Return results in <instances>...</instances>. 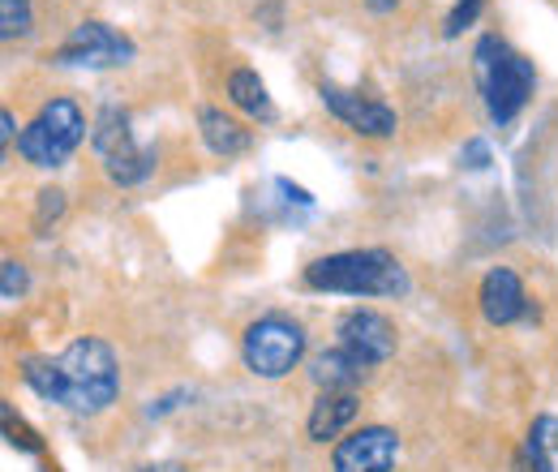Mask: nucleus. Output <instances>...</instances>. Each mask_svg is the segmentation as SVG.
I'll return each mask as SVG.
<instances>
[{
    "label": "nucleus",
    "instance_id": "8",
    "mask_svg": "<svg viewBox=\"0 0 558 472\" xmlns=\"http://www.w3.org/2000/svg\"><path fill=\"white\" fill-rule=\"evenodd\" d=\"M400 456V438L387 425H365L349 438L336 443L331 451V472H391Z\"/></svg>",
    "mask_w": 558,
    "mask_h": 472
},
{
    "label": "nucleus",
    "instance_id": "18",
    "mask_svg": "<svg viewBox=\"0 0 558 472\" xmlns=\"http://www.w3.org/2000/svg\"><path fill=\"white\" fill-rule=\"evenodd\" d=\"M486 9V0H456V9H451V17H447V35L456 39L464 26H473L477 22V13Z\"/></svg>",
    "mask_w": 558,
    "mask_h": 472
},
{
    "label": "nucleus",
    "instance_id": "9",
    "mask_svg": "<svg viewBox=\"0 0 558 472\" xmlns=\"http://www.w3.org/2000/svg\"><path fill=\"white\" fill-rule=\"evenodd\" d=\"M323 104L349 125L352 134H361V137L396 134V112H391L387 104H378V99H365V95H356V90H344V86L323 82Z\"/></svg>",
    "mask_w": 558,
    "mask_h": 472
},
{
    "label": "nucleus",
    "instance_id": "13",
    "mask_svg": "<svg viewBox=\"0 0 558 472\" xmlns=\"http://www.w3.org/2000/svg\"><path fill=\"white\" fill-rule=\"evenodd\" d=\"M356 412H361V400H356L352 391H323L314 412H310V421H305V434H310L314 443L340 438L352 421H356Z\"/></svg>",
    "mask_w": 558,
    "mask_h": 472
},
{
    "label": "nucleus",
    "instance_id": "1",
    "mask_svg": "<svg viewBox=\"0 0 558 472\" xmlns=\"http://www.w3.org/2000/svg\"><path fill=\"white\" fill-rule=\"evenodd\" d=\"M22 378L35 396L70 408L77 416L104 412L121 391L117 352L104 339H73L61 356H26Z\"/></svg>",
    "mask_w": 558,
    "mask_h": 472
},
{
    "label": "nucleus",
    "instance_id": "14",
    "mask_svg": "<svg viewBox=\"0 0 558 472\" xmlns=\"http://www.w3.org/2000/svg\"><path fill=\"white\" fill-rule=\"evenodd\" d=\"M520 472H558V416H537L524 438Z\"/></svg>",
    "mask_w": 558,
    "mask_h": 472
},
{
    "label": "nucleus",
    "instance_id": "23",
    "mask_svg": "<svg viewBox=\"0 0 558 472\" xmlns=\"http://www.w3.org/2000/svg\"><path fill=\"white\" fill-rule=\"evenodd\" d=\"M0 137H4V146L13 142V112H0Z\"/></svg>",
    "mask_w": 558,
    "mask_h": 472
},
{
    "label": "nucleus",
    "instance_id": "21",
    "mask_svg": "<svg viewBox=\"0 0 558 472\" xmlns=\"http://www.w3.org/2000/svg\"><path fill=\"white\" fill-rule=\"evenodd\" d=\"M4 429H9V434H13V438H9V443H17V447H26V451H39V443H35V438H31V434H26V425H22V421H17V425H13V412H9V408H4Z\"/></svg>",
    "mask_w": 558,
    "mask_h": 472
},
{
    "label": "nucleus",
    "instance_id": "7",
    "mask_svg": "<svg viewBox=\"0 0 558 472\" xmlns=\"http://www.w3.org/2000/svg\"><path fill=\"white\" fill-rule=\"evenodd\" d=\"M134 61V44L112 31L108 22H82L70 39L57 52V65H86V69H108Z\"/></svg>",
    "mask_w": 558,
    "mask_h": 472
},
{
    "label": "nucleus",
    "instance_id": "19",
    "mask_svg": "<svg viewBox=\"0 0 558 472\" xmlns=\"http://www.w3.org/2000/svg\"><path fill=\"white\" fill-rule=\"evenodd\" d=\"M0 292H4V301H17L26 292V267L22 263L4 258V283H0Z\"/></svg>",
    "mask_w": 558,
    "mask_h": 472
},
{
    "label": "nucleus",
    "instance_id": "3",
    "mask_svg": "<svg viewBox=\"0 0 558 472\" xmlns=\"http://www.w3.org/2000/svg\"><path fill=\"white\" fill-rule=\"evenodd\" d=\"M477 61V82H482V95H486L489 117L498 125H511L520 117V108L529 104L533 86H537V73H533V61H524L520 52H511L498 35H486L473 52Z\"/></svg>",
    "mask_w": 558,
    "mask_h": 472
},
{
    "label": "nucleus",
    "instance_id": "4",
    "mask_svg": "<svg viewBox=\"0 0 558 472\" xmlns=\"http://www.w3.org/2000/svg\"><path fill=\"white\" fill-rule=\"evenodd\" d=\"M86 137V117L73 99H52L39 108V117L17 134V150L35 168H61Z\"/></svg>",
    "mask_w": 558,
    "mask_h": 472
},
{
    "label": "nucleus",
    "instance_id": "11",
    "mask_svg": "<svg viewBox=\"0 0 558 472\" xmlns=\"http://www.w3.org/2000/svg\"><path fill=\"white\" fill-rule=\"evenodd\" d=\"M369 361L365 356H356L352 348H327V352H318L314 361H310V378L323 387V391H352L356 383H365L369 378Z\"/></svg>",
    "mask_w": 558,
    "mask_h": 472
},
{
    "label": "nucleus",
    "instance_id": "2",
    "mask_svg": "<svg viewBox=\"0 0 558 472\" xmlns=\"http://www.w3.org/2000/svg\"><path fill=\"white\" fill-rule=\"evenodd\" d=\"M305 283L314 292H344V296H404L409 292V275L387 250L327 254L305 267Z\"/></svg>",
    "mask_w": 558,
    "mask_h": 472
},
{
    "label": "nucleus",
    "instance_id": "17",
    "mask_svg": "<svg viewBox=\"0 0 558 472\" xmlns=\"http://www.w3.org/2000/svg\"><path fill=\"white\" fill-rule=\"evenodd\" d=\"M31 31V4L26 0H0V35H26Z\"/></svg>",
    "mask_w": 558,
    "mask_h": 472
},
{
    "label": "nucleus",
    "instance_id": "5",
    "mask_svg": "<svg viewBox=\"0 0 558 472\" xmlns=\"http://www.w3.org/2000/svg\"><path fill=\"white\" fill-rule=\"evenodd\" d=\"M90 142H95V155L104 164V172L117 181V185H138L155 172V150L150 146H138L134 134H130V117L121 108H104L95 130H90Z\"/></svg>",
    "mask_w": 558,
    "mask_h": 472
},
{
    "label": "nucleus",
    "instance_id": "16",
    "mask_svg": "<svg viewBox=\"0 0 558 472\" xmlns=\"http://www.w3.org/2000/svg\"><path fill=\"white\" fill-rule=\"evenodd\" d=\"M228 95H232V104L241 108V112H250V117H271V99H267V86H263V77L254 73V69H236L232 77H228Z\"/></svg>",
    "mask_w": 558,
    "mask_h": 472
},
{
    "label": "nucleus",
    "instance_id": "22",
    "mask_svg": "<svg viewBox=\"0 0 558 472\" xmlns=\"http://www.w3.org/2000/svg\"><path fill=\"white\" fill-rule=\"evenodd\" d=\"M464 159H469V168H486V164H489V150L482 146V142H469Z\"/></svg>",
    "mask_w": 558,
    "mask_h": 472
},
{
    "label": "nucleus",
    "instance_id": "10",
    "mask_svg": "<svg viewBox=\"0 0 558 472\" xmlns=\"http://www.w3.org/2000/svg\"><path fill=\"white\" fill-rule=\"evenodd\" d=\"M340 343L365 356L369 365H383L396 352V327L378 310H349L340 323Z\"/></svg>",
    "mask_w": 558,
    "mask_h": 472
},
{
    "label": "nucleus",
    "instance_id": "24",
    "mask_svg": "<svg viewBox=\"0 0 558 472\" xmlns=\"http://www.w3.org/2000/svg\"><path fill=\"white\" fill-rule=\"evenodd\" d=\"M391 4H400V0H369V9H378V13H383V9H391Z\"/></svg>",
    "mask_w": 558,
    "mask_h": 472
},
{
    "label": "nucleus",
    "instance_id": "15",
    "mask_svg": "<svg viewBox=\"0 0 558 472\" xmlns=\"http://www.w3.org/2000/svg\"><path fill=\"white\" fill-rule=\"evenodd\" d=\"M198 125H203V142H207L215 155H223V159H232V155L250 150V130H245V125H236L232 117L215 112V108H207V112L198 117Z\"/></svg>",
    "mask_w": 558,
    "mask_h": 472
},
{
    "label": "nucleus",
    "instance_id": "6",
    "mask_svg": "<svg viewBox=\"0 0 558 472\" xmlns=\"http://www.w3.org/2000/svg\"><path fill=\"white\" fill-rule=\"evenodd\" d=\"M301 352H305V331L279 314L250 323V331L241 339V356L258 378H283L301 361Z\"/></svg>",
    "mask_w": 558,
    "mask_h": 472
},
{
    "label": "nucleus",
    "instance_id": "20",
    "mask_svg": "<svg viewBox=\"0 0 558 472\" xmlns=\"http://www.w3.org/2000/svg\"><path fill=\"white\" fill-rule=\"evenodd\" d=\"M61 210H65V194H61V190H44V194H39V219H35V223L44 228V223L57 219Z\"/></svg>",
    "mask_w": 558,
    "mask_h": 472
},
{
    "label": "nucleus",
    "instance_id": "12",
    "mask_svg": "<svg viewBox=\"0 0 558 472\" xmlns=\"http://www.w3.org/2000/svg\"><path fill=\"white\" fill-rule=\"evenodd\" d=\"M482 314L494 327H507L524 314V283L511 267H494L482 283Z\"/></svg>",
    "mask_w": 558,
    "mask_h": 472
}]
</instances>
